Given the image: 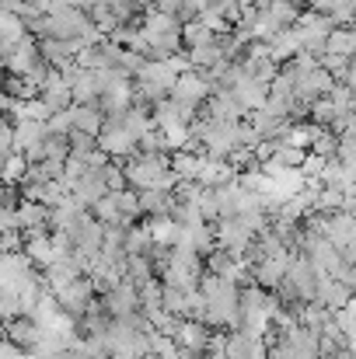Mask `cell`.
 <instances>
[{"instance_id":"obj_29","label":"cell","mask_w":356,"mask_h":359,"mask_svg":"<svg viewBox=\"0 0 356 359\" xmlns=\"http://www.w3.org/2000/svg\"><path fill=\"white\" fill-rule=\"evenodd\" d=\"M18 314H21L18 297H14V293H7V290H0V321H11V318H18Z\"/></svg>"},{"instance_id":"obj_15","label":"cell","mask_w":356,"mask_h":359,"mask_svg":"<svg viewBox=\"0 0 356 359\" xmlns=\"http://www.w3.org/2000/svg\"><path fill=\"white\" fill-rule=\"evenodd\" d=\"M42 140H46V122L18 119L14 129H11V150H14V154H25V150L39 147Z\"/></svg>"},{"instance_id":"obj_8","label":"cell","mask_w":356,"mask_h":359,"mask_svg":"<svg viewBox=\"0 0 356 359\" xmlns=\"http://www.w3.org/2000/svg\"><path fill=\"white\" fill-rule=\"evenodd\" d=\"M206 116L217 122H237L248 116V109L231 95V88H213L206 98Z\"/></svg>"},{"instance_id":"obj_20","label":"cell","mask_w":356,"mask_h":359,"mask_svg":"<svg viewBox=\"0 0 356 359\" xmlns=\"http://www.w3.org/2000/svg\"><path fill=\"white\" fill-rule=\"evenodd\" d=\"M185 60H189V70H210L217 60H224V49H220V35L203 42V46H192V49H182Z\"/></svg>"},{"instance_id":"obj_27","label":"cell","mask_w":356,"mask_h":359,"mask_svg":"<svg viewBox=\"0 0 356 359\" xmlns=\"http://www.w3.org/2000/svg\"><path fill=\"white\" fill-rule=\"evenodd\" d=\"M353 14H356V0H332V7H329L332 25H353Z\"/></svg>"},{"instance_id":"obj_26","label":"cell","mask_w":356,"mask_h":359,"mask_svg":"<svg viewBox=\"0 0 356 359\" xmlns=\"http://www.w3.org/2000/svg\"><path fill=\"white\" fill-rule=\"evenodd\" d=\"M70 129H74V122H70V105L49 112V119H46V133H49V136H67Z\"/></svg>"},{"instance_id":"obj_16","label":"cell","mask_w":356,"mask_h":359,"mask_svg":"<svg viewBox=\"0 0 356 359\" xmlns=\"http://www.w3.org/2000/svg\"><path fill=\"white\" fill-rule=\"evenodd\" d=\"M262 46H265V56L276 60V63H290L294 53L301 49V46H297V32H294V25H290V28H279V32L269 35Z\"/></svg>"},{"instance_id":"obj_24","label":"cell","mask_w":356,"mask_h":359,"mask_svg":"<svg viewBox=\"0 0 356 359\" xmlns=\"http://www.w3.org/2000/svg\"><path fill=\"white\" fill-rule=\"evenodd\" d=\"M91 210V217L102 224V227H112V224H119V206H116V192H105L98 203H91L88 206Z\"/></svg>"},{"instance_id":"obj_28","label":"cell","mask_w":356,"mask_h":359,"mask_svg":"<svg viewBox=\"0 0 356 359\" xmlns=\"http://www.w3.org/2000/svg\"><path fill=\"white\" fill-rule=\"evenodd\" d=\"M206 7H210L213 14H220V18H224V21H228L231 28H235L237 14H241V7H237V0H210Z\"/></svg>"},{"instance_id":"obj_18","label":"cell","mask_w":356,"mask_h":359,"mask_svg":"<svg viewBox=\"0 0 356 359\" xmlns=\"http://www.w3.org/2000/svg\"><path fill=\"white\" fill-rule=\"evenodd\" d=\"M25 255L32 258V265H35V269L49 265V262L56 258V248H53L49 231H25Z\"/></svg>"},{"instance_id":"obj_4","label":"cell","mask_w":356,"mask_h":359,"mask_svg":"<svg viewBox=\"0 0 356 359\" xmlns=\"http://www.w3.org/2000/svg\"><path fill=\"white\" fill-rule=\"evenodd\" d=\"M290 255H294V248H290V251H279V255H262V258L248 269L251 283L262 286V290H276V286L283 283V272H286Z\"/></svg>"},{"instance_id":"obj_31","label":"cell","mask_w":356,"mask_h":359,"mask_svg":"<svg viewBox=\"0 0 356 359\" xmlns=\"http://www.w3.org/2000/svg\"><path fill=\"white\" fill-rule=\"evenodd\" d=\"M11 129H14V122L0 116V154H11Z\"/></svg>"},{"instance_id":"obj_25","label":"cell","mask_w":356,"mask_h":359,"mask_svg":"<svg viewBox=\"0 0 356 359\" xmlns=\"http://www.w3.org/2000/svg\"><path fill=\"white\" fill-rule=\"evenodd\" d=\"M25 171H28V161H25V154H7L4 157V171H0V182H7V185H18L21 178H25Z\"/></svg>"},{"instance_id":"obj_23","label":"cell","mask_w":356,"mask_h":359,"mask_svg":"<svg viewBox=\"0 0 356 359\" xmlns=\"http://www.w3.org/2000/svg\"><path fill=\"white\" fill-rule=\"evenodd\" d=\"M143 227H147V234H150V241H154L157 248H171V244H175L178 224H175L171 217H150Z\"/></svg>"},{"instance_id":"obj_17","label":"cell","mask_w":356,"mask_h":359,"mask_svg":"<svg viewBox=\"0 0 356 359\" xmlns=\"http://www.w3.org/2000/svg\"><path fill=\"white\" fill-rule=\"evenodd\" d=\"M39 325L32 321V318H25V314H18V318H11V321H4V339L7 342H14V346H21L25 353L35 346V339H39Z\"/></svg>"},{"instance_id":"obj_12","label":"cell","mask_w":356,"mask_h":359,"mask_svg":"<svg viewBox=\"0 0 356 359\" xmlns=\"http://www.w3.org/2000/svg\"><path fill=\"white\" fill-rule=\"evenodd\" d=\"M315 300H318L325 311H339L343 304H350V300H353V290H350L346 283H339L336 276H318Z\"/></svg>"},{"instance_id":"obj_14","label":"cell","mask_w":356,"mask_h":359,"mask_svg":"<svg viewBox=\"0 0 356 359\" xmlns=\"http://www.w3.org/2000/svg\"><path fill=\"white\" fill-rule=\"evenodd\" d=\"M237 63H241V60H237ZM231 95H235L248 112H255V109H262V102H265V95H269V84H262V81H255V77H248V74L241 70V77L231 84Z\"/></svg>"},{"instance_id":"obj_19","label":"cell","mask_w":356,"mask_h":359,"mask_svg":"<svg viewBox=\"0 0 356 359\" xmlns=\"http://www.w3.org/2000/svg\"><path fill=\"white\" fill-rule=\"evenodd\" d=\"M136 199H140V213H150V217H168L175 206V192L168 189H140Z\"/></svg>"},{"instance_id":"obj_5","label":"cell","mask_w":356,"mask_h":359,"mask_svg":"<svg viewBox=\"0 0 356 359\" xmlns=\"http://www.w3.org/2000/svg\"><path fill=\"white\" fill-rule=\"evenodd\" d=\"M213 241H217V248H224L231 255H241L255 241V234L237 217H220V220H213Z\"/></svg>"},{"instance_id":"obj_32","label":"cell","mask_w":356,"mask_h":359,"mask_svg":"<svg viewBox=\"0 0 356 359\" xmlns=\"http://www.w3.org/2000/svg\"><path fill=\"white\" fill-rule=\"evenodd\" d=\"M28 353L21 349V346H14V342H7V339H0V359H25Z\"/></svg>"},{"instance_id":"obj_3","label":"cell","mask_w":356,"mask_h":359,"mask_svg":"<svg viewBox=\"0 0 356 359\" xmlns=\"http://www.w3.org/2000/svg\"><path fill=\"white\" fill-rule=\"evenodd\" d=\"M56 304H60V311H67L74 321L88 311V304L95 300V286H91V279H88V272L84 276H77V279H70L67 286H60L56 293Z\"/></svg>"},{"instance_id":"obj_6","label":"cell","mask_w":356,"mask_h":359,"mask_svg":"<svg viewBox=\"0 0 356 359\" xmlns=\"http://www.w3.org/2000/svg\"><path fill=\"white\" fill-rule=\"evenodd\" d=\"M95 143H98V150L109 154V157H129V154L136 150V140L122 129V122L119 119H105L102 133L95 136Z\"/></svg>"},{"instance_id":"obj_22","label":"cell","mask_w":356,"mask_h":359,"mask_svg":"<svg viewBox=\"0 0 356 359\" xmlns=\"http://www.w3.org/2000/svg\"><path fill=\"white\" fill-rule=\"evenodd\" d=\"M325 53H336V56H350L356 53V35L350 25H336L329 35H325Z\"/></svg>"},{"instance_id":"obj_36","label":"cell","mask_w":356,"mask_h":359,"mask_svg":"<svg viewBox=\"0 0 356 359\" xmlns=\"http://www.w3.org/2000/svg\"><path fill=\"white\" fill-rule=\"evenodd\" d=\"M0 339H4V321H0Z\"/></svg>"},{"instance_id":"obj_9","label":"cell","mask_w":356,"mask_h":359,"mask_svg":"<svg viewBox=\"0 0 356 359\" xmlns=\"http://www.w3.org/2000/svg\"><path fill=\"white\" fill-rule=\"evenodd\" d=\"M105 192H109V185H105V171H102V168H88V171L70 185V196H74L84 210H88L91 203H98Z\"/></svg>"},{"instance_id":"obj_7","label":"cell","mask_w":356,"mask_h":359,"mask_svg":"<svg viewBox=\"0 0 356 359\" xmlns=\"http://www.w3.org/2000/svg\"><path fill=\"white\" fill-rule=\"evenodd\" d=\"M102 307H105V314H109V318H126V314L140 311L136 286H133L129 279H119L116 286H109V290H105V297H102Z\"/></svg>"},{"instance_id":"obj_10","label":"cell","mask_w":356,"mask_h":359,"mask_svg":"<svg viewBox=\"0 0 356 359\" xmlns=\"http://www.w3.org/2000/svg\"><path fill=\"white\" fill-rule=\"evenodd\" d=\"M35 63H39V42H35V39H28V35H25L21 42H14V46H11V53L0 60V67H4L7 74H28Z\"/></svg>"},{"instance_id":"obj_35","label":"cell","mask_w":356,"mask_h":359,"mask_svg":"<svg viewBox=\"0 0 356 359\" xmlns=\"http://www.w3.org/2000/svg\"><path fill=\"white\" fill-rule=\"evenodd\" d=\"M248 4H258V0H237V7H248Z\"/></svg>"},{"instance_id":"obj_21","label":"cell","mask_w":356,"mask_h":359,"mask_svg":"<svg viewBox=\"0 0 356 359\" xmlns=\"http://www.w3.org/2000/svg\"><path fill=\"white\" fill-rule=\"evenodd\" d=\"M70 122H74V129H81L88 136H98L102 126H105V116H102L98 105H70Z\"/></svg>"},{"instance_id":"obj_34","label":"cell","mask_w":356,"mask_h":359,"mask_svg":"<svg viewBox=\"0 0 356 359\" xmlns=\"http://www.w3.org/2000/svg\"><path fill=\"white\" fill-rule=\"evenodd\" d=\"M95 4H102V0H70V7H77V11H91Z\"/></svg>"},{"instance_id":"obj_1","label":"cell","mask_w":356,"mask_h":359,"mask_svg":"<svg viewBox=\"0 0 356 359\" xmlns=\"http://www.w3.org/2000/svg\"><path fill=\"white\" fill-rule=\"evenodd\" d=\"M210 91H213V84L206 81V74H203V70H182V74L175 77V84H171L168 98H171L175 105L199 109V105L210 98Z\"/></svg>"},{"instance_id":"obj_33","label":"cell","mask_w":356,"mask_h":359,"mask_svg":"<svg viewBox=\"0 0 356 359\" xmlns=\"http://www.w3.org/2000/svg\"><path fill=\"white\" fill-rule=\"evenodd\" d=\"M4 231H18L14 227V210H7V206H0V234Z\"/></svg>"},{"instance_id":"obj_2","label":"cell","mask_w":356,"mask_h":359,"mask_svg":"<svg viewBox=\"0 0 356 359\" xmlns=\"http://www.w3.org/2000/svg\"><path fill=\"white\" fill-rule=\"evenodd\" d=\"M129 105H133V77L112 70V77L105 81V88L98 95V109H102L105 119H119Z\"/></svg>"},{"instance_id":"obj_13","label":"cell","mask_w":356,"mask_h":359,"mask_svg":"<svg viewBox=\"0 0 356 359\" xmlns=\"http://www.w3.org/2000/svg\"><path fill=\"white\" fill-rule=\"evenodd\" d=\"M74 42L70 39H53V35H42V42H39V60L46 63V67H56V70H63V67H70L74 63Z\"/></svg>"},{"instance_id":"obj_11","label":"cell","mask_w":356,"mask_h":359,"mask_svg":"<svg viewBox=\"0 0 356 359\" xmlns=\"http://www.w3.org/2000/svg\"><path fill=\"white\" fill-rule=\"evenodd\" d=\"M14 227L25 231H49V206L35 203V199H18L14 206Z\"/></svg>"},{"instance_id":"obj_30","label":"cell","mask_w":356,"mask_h":359,"mask_svg":"<svg viewBox=\"0 0 356 359\" xmlns=\"http://www.w3.org/2000/svg\"><path fill=\"white\" fill-rule=\"evenodd\" d=\"M105 171V185H109V192H119V189H126V175H122V168H116L112 161L102 168Z\"/></svg>"}]
</instances>
